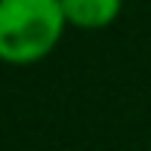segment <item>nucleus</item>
<instances>
[{
    "instance_id": "nucleus-3",
    "label": "nucleus",
    "mask_w": 151,
    "mask_h": 151,
    "mask_svg": "<svg viewBox=\"0 0 151 151\" xmlns=\"http://www.w3.org/2000/svg\"><path fill=\"white\" fill-rule=\"evenodd\" d=\"M148 151H151V148H148Z\"/></svg>"
},
{
    "instance_id": "nucleus-2",
    "label": "nucleus",
    "mask_w": 151,
    "mask_h": 151,
    "mask_svg": "<svg viewBox=\"0 0 151 151\" xmlns=\"http://www.w3.org/2000/svg\"><path fill=\"white\" fill-rule=\"evenodd\" d=\"M62 9L71 28L102 31L117 22V16L123 12V0H62Z\"/></svg>"
},
{
    "instance_id": "nucleus-1",
    "label": "nucleus",
    "mask_w": 151,
    "mask_h": 151,
    "mask_svg": "<svg viewBox=\"0 0 151 151\" xmlns=\"http://www.w3.org/2000/svg\"><path fill=\"white\" fill-rule=\"evenodd\" d=\"M65 28L62 0H0V56L9 65L43 62Z\"/></svg>"
}]
</instances>
